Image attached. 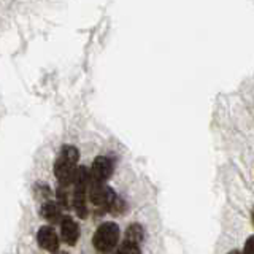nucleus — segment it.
Instances as JSON below:
<instances>
[{
	"label": "nucleus",
	"instance_id": "1a4fd4ad",
	"mask_svg": "<svg viewBox=\"0 0 254 254\" xmlns=\"http://www.w3.org/2000/svg\"><path fill=\"white\" fill-rule=\"evenodd\" d=\"M67 186H61L58 189V202L62 205V206H65V208H68L70 203H68V192H67Z\"/></svg>",
	"mask_w": 254,
	"mask_h": 254
},
{
	"label": "nucleus",
	"instance_id": "39448f33",
	"mask_svg": "<svg viewBox=\"0 0 254 254\" xmlns=\"http://www.w3.org/2000/svg\"><path fill=\"white\" fill-rule=\"evenodd\" d=\"M61 238L62 242L68 245V246H75L78 238H79V226L78 222L68 216V214H65V216H62L61 219Z\"/></svg>",
	"mask_w": 254,
	"mask_h": 254
},
{
	"label": "nucleus",
	"instance_id": "6e6552de",
	"mask_svg": "<svg viewBox=\"0 0 254 254\" xmlns=\"http://www.w3.org/2000/svg\"><path fill=\"white\" fill-rule=\"evenodd\" d=\"M143 238H145V232H143V227L140 224L133 222V224H130L129 227H127V230H126V238H124L126 242L140 246V243L143 242Z\"/></svg>",
	"mask_w": 254,
	"mask_h": 254
},
{
	"label": "nucleus",
	"instance_id": "423d86ee",
	"mask_svg": "<svg viewBox=\"0 0 254 254\" xmlns=\"http://www.w3.org/2000/svg\"><path fill=\"white\" fill-rule=\"evenodd\" d=\"M37 240L40 248H43L50 253H54L59 250V237L56 234V230L51 226H42L38 229V234H37Z\"/></svg>",
	"mask_w": 254,
	"mask_h": 254
},
{
	"label": "nucleus",
	"instance_id": "f03ea898",
	"mask_svg": "<svg viewBox=\"0 0 254 254\" xmlns=\"http://www.w3.org/2000/svg\"><path fill=\"white\" fill-rule=\"evenodd\" d=\"M91 183V172H87L84 165H79L73 180V192H71V205L79 218L86 216V198H87V186Z\"/></svg>",
	"mask_w": 254,
	"mask_h": 254
},
{
	"label": "nucleus",
	"instance_id": "f257e3e1",
	"mask_svg": "<svg viewBox=\"0 0 254 254\" xmlns=\"http://www.w3.org/2000/svg\"><path fill=\"white\" fill-rule=\"evenodd\" d=\"M79 159V151L78 148L65 145L62 146L61 154L58 157V161L54 162V175L56 178L59 180L61 186H70L73 185L75 180V173H76V164Z\"/></svg>",
	"mask_w": 254,
	"mask_h": 254
},
{
	"label": "nucleus",
	"instance_id": "0eeeda50",
	"mask_svg": "<svg viewBox=\"0 0 254 254\" xmlns=\"http://www.w3.org/2000/svg\"><path fill=\"white\" fill-rule=\"evenodd\" d=\"M42 216L50 221L51 224H56V222H61L62 219V211H61V203L59 202H53V200H46L43 205H42Z\"/></svg>",
	"mask_w": 254,
	"mask_h": 254
},
{
	"label": "nucleus",
	"instance_id": "f8f14e48",
	"mask_svg": "<svg viewBox=\"0 0 254 254\" xmlns=\"http://www.w3.org/2000/svg\"><path fill=\"white\" fill-rule=\"evenodd\" d=\"M253 224H254V210H253Z\"/></svg>",
	"mask_w": 254,
	"mask_h": 254
},
{
	"label": "nucleus",
	"instance_id": "9d476101",
	"mask_svg": "<svg viewBox=\"0 0 254 254\" xmlns=\"http://www.w3.org/2000/svg\"><path fill=\"white\" fill-rule=\"evenodd\" d=\"M118 253H140V246L124 240V243L121 245V248H118Z\"/></svg>",
	"mask_w": 254,
	"mask_h": 254
},
{
	"label": "nucleus",
	"instance_id": "9b49d317",
	"mask_svg": "<svg viewBox=\"0 0 254 254\" xmlns=\"http://www.w3.org/2000/svg\"><path fill=\"white\" fill-rule=\"evenodd\" d=\"M243 253H245V254H254V235L250 237L248 240H246Z\"/></svg>",
	"mask_w": 254,
	"mask_h": 254
},
{
	"label": "nucleus",
	"instance_id": "7ed1b4c3",
	"mask_svg": "<svg viewBox=\"0 0 254 254\" xmlns=\"http://www.w3.org/2000/svg\"><path fill=\"white\" fill-rule=\"evenodd\" d=\"M121 237L119 226L113 221H107L100 224L92 237V245L99 253H110L116 248V245Z\"/></svg>",
	"mask_w": 254,
	"mask_h": 254
},
{
	"label": "nucleus",
	"instance_id": "20e7f679",
	"mask_svg": "<svg viewBox=\"0 0 254 254\" xmlns=\"http://www.w3.org/2000/svg\"><path fill=\"white\" fill-rule=\"evenodd\" d=\"M89 172H91V180L105 183L111 177V173H113V162L107 156H97L94 159Z\"/></svg>",
	"mask_w": 254,
	"mask_h": 254
}]
</instances>
